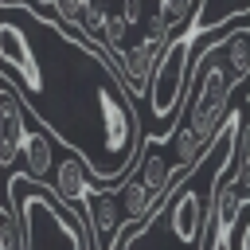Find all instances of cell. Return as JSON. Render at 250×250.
Wrapping results in <instances>:
<instances>
[{"instance_id":"3","label":"cell","mask_w":250,"mask_h":250,"mask_svg":"<svg viewBox=\"0 0 250 250\" xmlns=\"http://www.w3.org/2000/svg\"><path fill=\"white\" fill-rule=\"evenodd\" d=\"M55 195L66 203V207H74V211H82L86 207V199H90V191H94V172H90V164L78 156V152H66L59 164H55Z\"/></svg>"},{"instance_id":"5","label":"cell","mask_w":250,"mask_h":250,"mask_svg":"<svg viewBox=\"0 0 250 250\" xmlns=\"http://www.w3.org/2000/svg\"><path fill=\"white\" fill-rule=\"evenodd\" d=\"M0 250H23V227H20V215H16V207L4 203V195H0Z\"/></svg>"},{"instance_id":"1","label":"cell","mask_w":250,"mask_h":250,"mask_svg":"<svg viewBox=\"0 0 250 250\" xmlns=\"http://www.w3.org/2000/svg\"><path fill=\"white\" fill-rule=\"evenodd\" d=\"M0 70L31 117L90 164L94 180L129 176L145 145L137 94L90 35L31 4H0Z\"/></svg>"},{"instance_id":"4","label":"cell","mask_w":250,"mask_h":250,"mask_svg":"<svg viewBox=\"0 0 250 250\" xmlns=\"http://www.w3.org/2000/svg\"><path fill=\"white\" fill-rule=\"evenodd\" d=\"M51 133L47 129H35L31 125V133L23 137V148H20V156H23V172L31 176V180H47V172H55V152H51Z\"/></svg>"},{"instance_id":"2","label":"cell","mask_w":250,"mask_h":250,"mask_svg":"<svg viewBox=\"0 0 250 250\" xmlns=\"http://www.w3.org/2000/svg\"><path fill=\"white\" fill-rule=\"evenodd\" d=\"M8 199L23 227V250H90L86 215L59 203L55 188L31 180L27 172H12Z\"/></svg>"}]
</instances>
